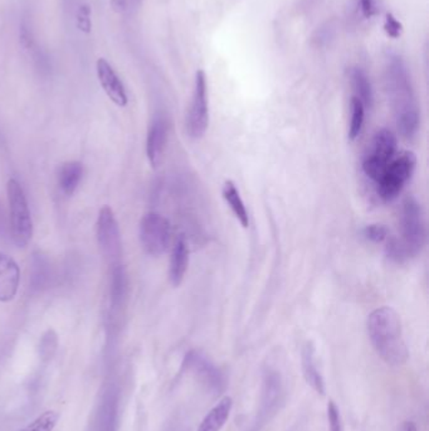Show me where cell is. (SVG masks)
I'll use <instances>...</instances> for the list:
<instances>
[{
  "label": "cell",
  "mask_w": 429,
  "mask_h": 431,
  "mask_svg": "<svg viewBox=\"0 0 429 431\" xmlns=\"http://www.w3.org/2000/svg\"><path fill=\"white\" fill-rule=\"evenodd\" d=\"M385 84L399 133L404 138H413L418 132L420 114L408 67L400 57L393 56L389 59Z\"/></svg>",
  "instance_id": "cell-1"
},
{
  "label": "cell",
  "mask_w": 429,
  "mask_h": 431,
  "mask_svg": "<svg viewBox=\"0 0 429 431\" xmlns=\"http://www.w3.org/2000/svg\"><path fill=\"white\" fill-rule=\"evenodd\" d=\"M368 335L376 353L390 366H402L408 360L402 323L390 307L378 308L368 318Z\"/></svg>",
  "instance_id": "cell-2"
},
{
  "label": "cell",
  "mask_w": 429,
  "mask_h": 431,
  "mask_svg": "<svg viewBox=\"0 0 429 431\" xmlns=\"http://www.w3.org/2000/svg\"><path fill=\"white\" fill-rule=\"evenodd\" d=\"M400 226L402 234L400 237H397L398 242L402 246L407 260H409L420 254L427 239L423 209L415 198L408 197L404 199Z\"/></svg>",
  "instance_id": "cell-3"
},
{
  "label": "cell",
  "mask_w": 429,
  "mask_h": 431,
  "mask_svg": "<svg viewBox=\"0 0 429 431\" xmlns=\"http://www.w3.org/2000/svg\"><path fill=\"white\" fill-rule=\"evenodd\" d=\"M417 167V157L413 152H402L393 158L382 177L375 182L378 196L390 202L400 194L403 188L410 181Z\"/></svg>",
  "instance_id": "cell-4"
},
{
  "label": "cell",
  "mask_w": 429,
  "mask_h": 431,
  "mask_svg": "<svg viewBox=\"0 0 429 431\" xmlns=\"http://www.w3.org/2000/svg\"><path fill=\"white\" fill-rule=\"evenodd\" d=\"M6 192L9 202L11 237L18 247H24L29 244L33 234L32 219L26 193L16 179L8 182Z\"/></svg>",
  "instance_id": "cell-5"
},
{
  "label": "cell",
  "mask_w": 429,
  "mask_h": 431,
  "mask_svg": "<svg viewBox=\"0 0 429 431\" xmlns=\"http://www.w3.org/2000/svg\"><path fill=\"white\" fill-rule=\"evenodd\" d=\"M397 153V137L388 129H382L374 135L368 148L363 171L371 181L376 182L385 171Z\"/></svg>",
  "instance_id": "cell-6"
},
{
  "label": "cell",
  "mask_w": 429,
  "mask_h": 431,
  "mask_svg": "<svg viewBox=\"0 0 429 431\" xmlns=\"http://www.w3.org/2000/svg\"><path fill=\"white\" fill-rule=\"evenodd\" d=\"M171 237L170 222L159 213L148 212L140 222V242L150 256H161L168 250Z\"/></svg>",
  "instance_id": "cell-7"
},
{
  "label": "cell",
  "mask_w": 429,
  "mask_h": 431,
  "mask_svg": "<svg viewBox=\"0 0 429 431\" xmlns=\"http://www.w3.org/2000/svg\"><path fill=\"white\" fill-rule=\"evenodd\" d=\"M209 125V105H208L207 77L204 71L196 74L194 92L191 99V110L186 117V133L191 139L204 137Z\"/></svg>",
  "instance_id": "cell-8"
},
{
  "label": "cell",
  "mask_w": 429,
  "mask_h": 431,
  "mask_svg": "<svg viewBox=\"0 0 429 431\" xmlns=\"http://www.w3.org/2000/svg\"><path fill=\"white\" fill-rule=\"evenodd\" d=\"M97 242L107 262L117 265L121 257V234L115 213L111 207L105 206L100 209L97 219Z\"/></svg>",
  "instance_id": "cell-9"
},
{
  "label": "cell",
  "mask_w": 429,
  "mask_h": 431,
  "mask_svg": "<svg viewBox=\"0 0 429 431\" xmlns=\"http://www.w3.org/2000/svg\"><path fill=\"white\" fill-rule=\"evenodd\" d=\"M169 138V124L164 117H156L150 125L146 138V155L153 167H158L164 157Z\"/></svg>",
  "instance_id": "cell-10"
},
{
  "label": "cell",
  "mask_w": 429,
  "mask_h": 431,
  "mask_svg": "<svg viewBox=\"0 0 429 431\" xmlns=\"http://www.w3.org/2000/svg\"><path fill=\"white\" fill-rule=\"evenodd\" d=\"M97 76L100 81L102 89L110 97V100L115 102L117 106H126L128 105V94L125 90V86L117 76L115 69H112L111 64L106 59H101L97 62Z\"/></svg>",
  "instance_id": "cell-11"
},
{
  "label": "cell",
  "mask_w": 429,
  "mask_h": 431,
  "mask_svg": "<svg viewBox=\"0 0 429 431\" xmlns=\"http://www.w3.org/2000/svg\"><path fill=\"white\" fill-rule=\"evenodd\" d=\"M21 282V272L11 256L0 252V302L14 299Z\"/></svg>",
  "instance_id": "cell-12"
},
{
  "label": "cell",
  "mask_w": 429,
  "mask_h": 431,
  "mask_svg": "<svg viewBox=\"0 0 429 431\" xmlns=\"http://www.w3.org/2000/svg\"><path fill=\"white\" fill-rule=\"evenodd\" d=\"M189 265V247L184 237H179L175 241L174 247L170 257L169 279L173 287H179Z\"/></svg>",
  "instance_id": "cell-13"
},
{
  "label": "cell",
  "mask_w": 429,
  "mask_h": 431,
  "mask_svg": "<svg viewBox=\"0 0 429 431\" xmlns=\"http://www.w3.org/2000/svg\"><path fill=\"white\" fill-rule=\"evenodd\" d=\"M184 365L211 386H218L219 389V385L222 382L219 371L208 361L206 356H203L199 352L191 351L186 355Z\"/></svg>",
  "instance_id": "cell-14"
},
{
  "label": "cell",
  "mask_w": 429,
  "mask_h": 431,
  "mask_svg": "<svg viewBox=\"0 0 429 431\" xmlns=\"http://www.w3.org/2000/svg\"><path fill=\"white\" fill-rule=\"evenodd\" d=\"M302 370L306 382L313 387L318 394H325V382L323 376L318 371L315 360V348L313 343H306L302 350Z\"/></svg>",
  "instance_id": "cell-15"
},
{
  "label": "cell",
  "mask_w": 429,
  "mask_h": 431,
  "mask_svg": "<svg viewBox=\"0 0 429 431\" xmlns=\"http://www.w3.org/2000/svg\"><path fill=\"white\" fill-rule=\"evenodd\" d=\"M232 405H233V400L231 399L229 396L223 397L219 402H218L212 410L208 412L206 417L203 419L201 422V425L198 427L196 431H221L222 430L223 426L228 420L229 414L232 410Z\"/></svg>",
  "instance_id": "cell-16"
},
{
  "label": "cell",
  "mask_w": 429,
  "mask_h": 431,
  "mask_svg": "<svg viewBox=\"0 0 429 431\" xmlns=\"http://www.w3.org/2000/svg\"><path fill=\"white\" fill-rule=\"evenodd\" d=\"M84 176V167L80 162H67L59 167L57 173L59 186L66 196H72L80 186Z\"/></svg>",
  "instance_id": "cell-17"
},
{
  "label": "cell",
  "mask_w": 429,
  "mask_h": 431,
  "mask_svg": "<svg viewBox=\"0 0 429 431\" xmlns=\"http://www.w3.org/2000/svg\"><path fill=\"white\" fill-rule=\"evenodd\" d=\"M223 197L226 202L228 203L229 207L234 213L236 219H238L239 224H242L244 229L249 227V216L247 207L244 204L243 199L241 197L238 188L236 187L233 182L227 181L223 186Z\"/></svg>",
  "instance_id": "cell-18"
},
{
  "label": "cell",
  "mask_w": 429,
  "mask_h": 431,
  "mask_svg": "<svg viewBox=\"0 0 429 431\" xmlns=\"http://www.w3.org/2000/svg\"><path fill=\"white\" fill-rule=\"evenodd\" d=\"M351 85L354 90V97L359 99L363 105L366 107H371L373 105V87H371L370 80L366 76L365 72L361 69H354L351 72Z\"/></svg>",
  "instance_id": "cell-19"
},
{
  "label": "cell",
  "mask_w": 429,
  "mask_h": 431,
  "mask_svg": "<svg viewBox=\"0 0 429 431\" xmlns=\"http://www.w3.org/2000/svg\"><path fill=\"white\" fill-rule=\"evenodd\" d=\"M364 119H365V106L363 105V102L353 96L351 99V117H350L349 124V139L351 142H354L359 138V135L363 130L364 125Z\"/></svg>",
  "instance_id": "cell-20"
},
{
  "label": "cell",
  "mask_w": 429,
  "mask_h": 431,
  "mask_svg": "<svg viewBox=\"0 0 429 431\" xmlns=\"http://www.w3.org/2000/svg\"><path fill=\"white\" fill-rule=\"evenodd\" d=\"M112 272L111 300L113 304L121 303L128 292V279L125 270L120 265H115Z\"/></svg>",
  "instance_id": "cell-21"
},
{
  "label": "cell",
  "mask_w": 429,
  "mask_h": 431,
  "mask_svg": "<svg viewBox=\"0 0 429 431\" xmlns=\"http://www.w3.org/2000/svg\"><path fill=\"white\" fill-rule=\"evenodd\" d=\"M59 420L57 411H47L21 431H54Z\"/></svg>",
  "instance_id": "cell-22"
},
{
  "label": "cell",
  "mask_w": 429,
  "mask_h": 431,
  "mask_svg": "<svg viewBox=\"0 0 429 431\" xmlns=\"http://www.w3.org/2000/svg\"><path fill=\"white\" fill-rule=\"evenodd\" d=\"M363 234L366 239H369L374 244H382L389 237L387 227L384 224H368L365 229H363Z\"/></svg>",
  "instance_id": "cell-23"
},
{
  "label": "cell",
  "mask_w": 429,
  "mask_h": 431,
  "mask_svg": "<svg viewBox=\"0 0 429 431\" xmlns=\"http://www.w3.org/2000/svg\"><path fill=\"white\" fill-rule=\"evenodd\" d=\"M328 417H329L330 430L331 431H343L341 426V419H340L339 409L335 405L333 400H330L328 405Z\"/></svg>",
  "instance_id": "cell-24"
},
{
  "label": "cell",
  "mask_w": 429,
  "mask_h": 431,
  "mask_svg": "<svg viewBox=\"0 0 429 431\" xmlns=\"http://www.w3.org/2000/svg\"><path fill=\"white\" fill-rule=\"evenodd\" d=\"M77 26L82 32L89 33L91 31V9L89 6H82L77 13Z\"/></svg>",
  "instance_id": "cell-25"
},
{
  "label": "cell",
  "mask_w": 429,
  "mask_h": 431,
  "mask_svg": "<svg viewBox=\"0 0 429 431\" xmlns=\"http://www.w3.org/2000/svg\"><path fill=\"white\" fill-rule=\"evenodd\" d=\"M384 28H385V32H387L392 38L399 37L403 29L400 21H398L397 18L393 16V14H390V13L387 14V19H385Z\"/></svg>",
  "instance_id": "cell-26"
},
{
  "label": "cell",
  "mask_w": 429,
  "mask_h": 431,
  "mask_svg": "<svg viewBox=\"0 0 429 431\" xmlns=\"http://www.w3.org/2000/svg\"><path fill=\"white\" fill-rule=\"evenodd\" d=\"M360 9L363 11V16L369 19L375 13V1L374 0H360Z\"/></svg>",
  "instance_id": "cell-27"
},
{
  "label": "cell",
  "mask_w": 429,
  "mask_h": 431,
  "mask_svg": "<svg viewBox=\"0 0 429 431\" xmlns=\"http://www.w3.org/2000/svg\"><path fill=\"white\" fill-rule=\"evenodd\" d=\"M404 431H417V427H415L413 422H405Z\"/></svg>",
  "instance_id": "cell-28"
}]
</instances>
